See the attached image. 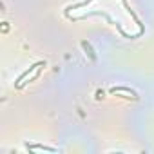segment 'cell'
I'll return each mask as SVG.
<instances>
[{
	"label": "cell",
	"mask_w": 154,
	"mask_h": 154,
	"mask_svg": "<svg viewBox=\"0 0 154 154\" xmlns=\"http://www.w3.org/2000/svg\"><path fill=\"white\" fill-rule=\"evenodd\" d=\"M82 47H84V51H85V54L93 60V62H96V54H94V51H93V47H91V44L89 42H82Z\"/></svg>",
	"instance_id": "cell-1"
},
{
	"label": "cell",
	"mask_w": 154,
	"mask_h": 154,
	"mask_svg": "<svg viewBox=\"0 0 154 154\" xmlns=\"http://www.w3.org/2000/svg\"><path fill=\"white\" fill-rule=\"evenodd\" d=\"M27 147H29V145H27ZM29 149H44V150H51V152L54 150V149H49V147H44V145H33V147H29Z\"/></svg>",
	"instance_id": "cell-2"
}]
</instances>
